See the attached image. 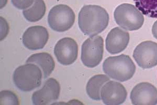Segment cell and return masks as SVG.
I'll return each instance as SVG.
<instances>
[{
    "label": "cell",
    "mask_w": 157,
    "mask_h": 105,
    "mask_svg": "<svg viewBox=\"0 0 157 105\" xmlns=\"http://www.w3.org/2000/svg\"><path fill=\"white\" fill-rule=\"evenodd\" d=\"M136 7L143 14L157 18V0H134Z\"/></svg>",
    "instance_id": "cell-17"
},
{
    "label": "cell",
    "mask_w": 157,
    "mask_h": 105,
    "mask_svg": "<svg viewBox=\"0 0 157 105\" xmlns=\"http://www.w3.org/2000/svg\"><path fill=\"white\" fill-rule=\"evenodd\" d=\"M109 20V14L103 7L86 5L82 7L78 13V26L85 35L93 36L105 30Z\"/></svg>",
    "instance_id": "cell-1"
},
{
    "label": "cell",
    "mask_w": 157,
    "mask_h": 105,
    "mask_svg": "<svg viewBox=\"0 0 157 105\" xmlns=\"http://www.w3.org/2000/svg\"><path fill=\"white\" fill-rule=\"evenodd\" d=\"M60 86L56 79L50 78L45 82L43 87L32 95L33 103L35 105H46L55 102L59 98Z\"/></svg>",
    "instance_id": "cell-10"
},
{
    "label": "cell",
    "mask_w": 157,
    "mask_h": 105,
    "mask_svg": "<svg viewBox=\"0 0 157 105\" xmlns=\"http://www.w3.org/2000/svg\"><path fill=\"white\" fill-rule=\"evenodd\" d=\"M46 11V6L44 0H35L32 7L23 11V14L28 21L36 22L44 17Z\"/></svg>",
    "instance_id": "cell-16"
},
{
    "label": "cell",
    "mask_w": 157,
    "mask_h": 105,
    "mask_svg": "<svg viewBox=\"0 0 157 105\" xmlns=\"http://www.w3.org/2000/svg\"><path fill=\"white\" fill-rule=\"evenodd\" d=\"M130 98L134 105H157V88L149 83L142 82L133 88Z\"/></svg>",
    "instance_id": "cell-9"
},
{
    "label": "cell",
    "mask_w": 157,
    "mask_h": 105,
    "mask_svg": "<svg viewBox=\"0 0 157 105\" xmlns=\"http://www.w3.org/2000/svg\"><path fill=\"white\" fill-rule=\"evenodd\" d=\"M49 39V33L42 26H33L27 29L22 37L24 45L32 50L44 48Z\"/></svg>",
    "instance_id": "cell-12"
},
{
    "label": "cell",
    "mask_w": 157,
    "mask_h": 105,
    "mask_svg": "<svg viewBox=\"0 0 157 105\" xmlns=\"http://www.w3.org/2000/svg\"><path fill=\"white\" fill-rule=\"evenodd\" d=\"M7 3V0H1V8L2 9L3 7L6 6V3Z\"/></svg>",
    "instance_id": "cell-22"
},
{
    "label": "cell",
    "mask_w": 157,
    "mask_h": 105,
    "mask_svg": "<svg viewBox=\"0 0 157 105\" xmlns=\"http://www.w3.org/2000/svg\"><path fill=\"white\" fill-rule=\"evenodd\" d=\"M104 53V41L100 36L88 38L83 43L81 48V61L84 66L95 67L101 62Z\"/></svg>",
    "instance_id": "cell-6"
},
{
    "label": "cell",
    "mask_w": 157,
    "mask_h": 105,
    "mask_svg": "<svg viewBox=\"0 0 157 105\" xmlns=\"http://www.w3.org/2000/svg\"><path fill=\"white\" fill-rule=\"evenodd\" d=\"M152 33L154 38L157 39V21L154 23L152 27Z\"/></svg>",
    "instance_id": "cell-21"
},
{
    "label": "cell",
    "mask_w": 157,
    "mask_h": 105,
    "mask_svg": "<svg viewBox=\"0 0 157 105\" xmlns=\"http://www.w3.org/2000/svg\"><path fill=\"white\" fill-rule=\"evenodd\" d=\"M103 70L111 79L124 82L132 78L136 67L129 56L121 54L106 59L103 64Z\"/></svg>",
    "instance_id": "cell-2"
},
{
    "label": "cell",
    "mask_w": 157,
    "mask_h": 105,
    "mask_svg": "<svg viewBox=\"0 0 157 105\" xmlns=\"http://www.w3.org/2000/svg\"><path fill=\"white\" fill-rule=\"evenodd\" d=\"M43 73L39 66L26 63L17 68L13 73L15 85L23 91H30L41 85Z\"/></svg>",
    "instance_id": "cell-3"
},
{
    "label": "cell",
    "mask_w": 157,
    "mask_h": 105,
    "mask_svg": "<svg viewBox=\"0 0 157 105\" xmlns=\"http://www.w3.org/2000/svg\"><path fill=\"white\" fill-rule=\"evenodd\" d=\"M1 29H4L3 30H1V40L4 39V38H6V36L7 35L8 32H9V26L8 25L4 28V27L6 26V20L4 19L2 17H1Z\"/></svg>",
    "instance_id": "cell-20"
},
{
    "label": "cell",
    "mask_w": 157,
    "mask_h": 105,
    "mask_svg": "<svg viewBox=\"0 0 157 105\" xmlns=\"http://www.w3.org/2000/svg\"><path fill=\"white\" fill-rule=\"evenodd\" d=\"M54 54L61 64L69 65L77 60L78 46L75 39L64 38L60 39L54 48Z\"/></svg>",
    "instance_id": "cell-8"
},
{
    "label": "cell",
    "mask_w": 157,
    "mask_h": 105,
    "mask_svg": "<svg viewBox=\"0 0 157 105\" xmlns=\"http://www.w3.org/2000/svg\"><path fill=\"white\" fill-rule=\"evenodd\" d=\"M130 39L129 33L116 27L109 33L106 38V49L111 54L123 52L127 47Z\"/></svg>",
    "instance_id": "cell-13"
},
{
    "label": "cell",
    "mask_w": 157,
    "mask_h": 105,
    "mask_svg": "<svg viewBox=\"0 0 157 105\" xmlns=\"http://www.w3.org/2000/svg\"><path fill=\"white\" fill-rule=\"evenodd\" d=\"M114 17L116 23L126 30L133 31L140 29L144 23L141 11L132 4H121L115 10Z\"/></svg>",
    "instance_id": "cell-4"
},
{
    "label": "cell",
    "mask_w": 157,
    "mask_h": 105,
    "mask_svg": "<svg viewBox=\"0 0 157 105\" xmlns=\"http://www.w3.org/2000/svg\"><path fill=\"white\" fill-rule=\"evenodd\" d=\"M101 97L102 102L105 105H121L127 98V91L120 83L109 80L103 86L101 91Z\"/></svg>",
    "instance_id": "cell-11"
},
{
    "label": "cell",
    "mask_w": 157,
    "mask_h": 105,
    "mask_svg": "<svg viewBox=\"0 0 157 105\" xmlns=\"http://www.w3.org/2000/svg\"><path fill=\"white\" fill-rule=\"evenodd\" d=\"M26 63H33L39 66L43 73L44 79L49 76L55 67L54 59L47 53L34 54L27 59Z\"/></svg>",
    "instance_id": "cell-14"
},
{
    "label": "cell",
    "mask_w": 157,
    "mask_h": 105,
    "mask_svg": "<svg viewBox=\"0 0 157 105\" xmlns=\"http://www.w3.org/2000/svg\"><path fill=\"white\" fill-rule=\"evenodd\" d=\"M133 58L143 69H150L157 65V43L144 41L138 45L134 50Z\"/></svg>",
    "instance_id": "cell-7"
},
{
    "label": "cell",
    "mask_w": 157,
    "mask_h": 105,
    "mask_svg": "<svg viewBox=\"0 0 157 105\" xmlns=\"http://www.w3.org/2000/svg\"><path fill=\"white\" fill-rule=\"evenodd\" d=\"M109 80L107 75L103 74L95 75L90 79L86 86V91L90 98L95 100L101 99V89L103 86Z\"/></svg>",
    "instance_id": "cell-15"
},
{
    "label": "cell",
    "mask_w": 157,
    "mask_h": 105,
    "mask_svg": "<svg viewBox=\"0 0 157 105\" xmlns=\"http://www.w3.org/2000/svg\"><path fill=\"white\" fill-rule=\"evenodd\" d=\"M1 105H18L19 99L16 95L10 91H1Z\"/></svg>",
    "instance_id": "cell-18"
},
{
    "label": "cell",
    "mask_w": 157,
    "mask_h": 105,
    "mask_svg": "<svg viewBox=\"0 0 157 105\" xmlns=\"http://www.w3.org/2000/svg\"><path fill=\"white\" fill-rule=\"evenodd\" d=\"M75 18V14L71 7L65 4H58L49 11L48 22L52 30L63 32L71 28Z\"/></svg>",
    "instance_id": "cell-5"
},
{
    "label": "cell",
    "mask_w": 157,
    "mask_h": 105,
    "mask_svg": "<svg viewBox=\"0 0 157 105\" xmlns=\"http://www.w3.org/2000/svg\"><path fill=\"white\" fill-rule=\"evenodd\" d=\"M35 0H12L13 5L17 9L25 10L34 3Z\"/></svg>",
    "instance_id": "cell-19"
}]
</instances>
